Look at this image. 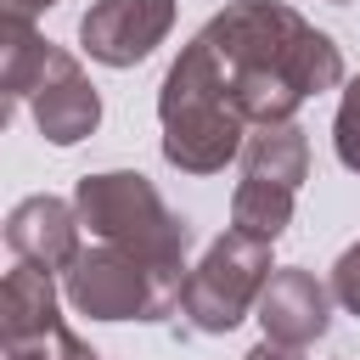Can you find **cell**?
I'll return each mask as SVG.
<instances>
[{"instance_id":"6da1fadb","label":"cell","mask_w":360,"mask_h":360,"mask_svg":"<svg viewBox=\"0 0 360 360\" xmlns=\"http://www.w3.org/2000/svg\"><path fill=\"white\" fill-rule=\"evenodd\" d=\"M242 124H287L304 96L343 84V51L281 0H236L197 34Z\"/></svg>"},{"instance_id":"7a4b0ae2","label":"cell","mask_w":360,"mask_h":360,"mask_svg":"<svg viewBox=\"0 0 360 360\" xmlns=\"http://www.w3.org/2000/svg\"><path fill=\"white\" fill-rule=\"evenodd\" d=\"M73 208L90 225L96 242L129 248L163 287V298L180 309L186 292V248H191V225L180 214H169V202L158 197V186L135 169H107V174H84L73 186Z\"/></svg>"},{"instance_id":"3957f363","label":"cell","mask_w":360,"mask_h":360,"mask_svg":"<svg viewBox=\"0 0 360 360\" xmlns=\"http://www.w3.org/2000/svg\"><path fill=\"white\" fill-rule=\"evenodd\" d=\"M158 118H163V158L186 174H219L248 141V124L225 101V84H219V73L197 39L163 73Z\"/></svg>"},{"instance_id":"277c9868","label":"cell","mask_w":360,"mask_h":360,"mask_svg":"<svg viewBox=\"0 0 360 360\" xmlns=\"http://www.w3.org/2000/svg\"><path fill=\"white\" fill-rule=\"evenodd\" d=\"M270 276H276V264H270V242H259V236H248V231L231 225L225 236L208 242L202 264L186 276L180 315H186L197 332L219 338V332H231V326L259 304V292H264Z\"/></svg>"},{"instance_id":"5b68a950","label":"cell","mask_w":360,"mask_h":360,"mask_svg":"<svg viewBox=\"0 0 360 360\" xmlns=\"http://www.w3.org/2000/svg\"><path fill=\"white\" fill-rule=\"evenodd\" d=\"M62 292L79 315L90 321H163L174 304L163 298L158 276L129 253V248H84L68 270H62Z\"/></svg>"},{"instance_id":"8992f818","label":"cell","mask_w":360,"mask_h":360,"mask_svg":"<svg viewBox=\"0 0 360 360\" xmlns=\"http://www.w3.org/2000/svg\"><path fill=\"white\" fill-rule=\"evenodd\" d=\"M169 28H174V0H96L79 22V45L101 68H135L163 45Z\"/></svg>"},{"instance_id":"52a82bcc","label":"cell","mask_w":360,"mask_h":360,"mask_svg":"<svg viewBox=\"0 0 360 360\" xmlns=\"http://www.w3.org/2000/svg\"><path fill=\"white\" fill-rule=\"evenodd\" d=\"M28 107H34V124H39V135L51 146H79L101 124V96H96V84L84 79V68L68 51H51L45 79L28 96Z\"/></svg>"},{"instance_id":"ba28073f","label":"cell","mask_w":360,"mask_h":360,"mask_svg":"<svg viewBox=\"0 0 360 360\" xmlns=\"http://www.w3.org/2000/svg\"><path fill=\"white\" fill-rule=\"evenodd\" d=\"M79 231H84V219H79V208L73 202H62V197H22L11 214H6V242H11V253L17 259H28V264H39V270H68L84 248H79Z\"/></svg>"},{"instance_id":"9c48e42d","label":"cell","mask_w":360,"mask_h":360,"mask_svg":"<svg viewBox=\"0 0 360 360\" xmlns=\"http://www.w3.org/2000/svg\"><path fill=\"white\" fill-rule=\"evenodd\" d=\"M259 326H264V338L304 349V343L326 338V326H332V292H326L309 270H292V264H287V270H276V276L264 281V292H259Z\"/></svg>"},{"instance_id":"30bf717a","label":"cell","mask_w":360,"mask_h":360,"mask_svg":"<svg viewBox=\"0 0 360 360\" xmlns=\"http://www.w3.org/2000/svg\"><path fill=\"white\" fill-rule=\"evenodd\" d=\"M56 270H39L28 259H17V270L6 276L0 287V326H6V343H22V338H51L62 326L56 315Z\"/></svg>"},{"instance_id":"8fae6325","label":"cell","mask_w":360,"mask_h":360,"mask_svg":"<svg viewBox=\"0 0 360 360\" xmlns=\"http://www.w3.org/2000/svg\"><path fill=\"white\" fill-rule=\"evenodd\" d=\"M51 51H56V45H51L22 11H6V17H0V90H6V112H11L22 96L39 90Z\"/></svg>"},{"instance_id":"7c38bea8","label":"cell","mask_w":360,"mask_h":360,"mask_svg":"<svg viewBox=\"0 0 360 360\" xmlns=\"http://www.w3.org/2000/svg\"><path fill=\"white\" fill-rule=\"evenodd\" d=\"M242 169L253 180H276V186H292L309 174V135L287 118V124H259L248 141H242Z\"/></svg>"},{"instance_id":"4fadbf2b","label":"cell","mask_w":360,"mask_h":360,"mask_svg":"<svg viewBox=\"0 0 360 360\" xmlns=\"http://www.w3.org/2000/svg\"><path fill=\"white\" fill-rule=\"evenodd\" d=\"M231 225L259 236V242H276L287 225H292V186H276V180H242L236 197H231Z\"/></svg>"},{"instance_id":"5bb4252c","label":"cell","mask_w":360,"mask_h":360,"mask_svg":"<svg viewBox=\"0 0 360 360\" xmlns=\"http://www.w3.org/2000/svg\"><path fill=\"white\" fill-rule=\"evenodd\" d=\"M332 146H338V163L360 174V79H349V90H343V101H338Z\"/></svg>"},{"instance_id":"9a60e30c","label":"cell","mask_w":360,"mask_h":360,"mask_svg":"<svg viewBox=\"0 0 360 360\" xmlns=\"http://www.w3.org/2000/svg\"><path fill=\"white\" fill-rule=\"evenodd\" d=\"M332 298H338L349 315H360V242L343 248V259L332 264Z\"/></svg>"},{"instance_id":"2e32d148","label":"cell","mask_w":360,"mask_h":360,"mask_svg":"<svg viewBox=\"0 0 360 360\" xmlns=\"http://www.w3.org/2000/svg\"><path fill=\"white\" fill-rule=\"evenodd\" d=\"M6 360H56V332H51V338H22V343H6Z\"/></svg>"},{"instance_id":"e0dca14e","label":"cell","mask_w":360,"mask_h":360,"mask_svg":"<svg viewBox=\"0 0 360 360\" xmlns=\"http://www.w3.org/2000/svg\"><path fill=\"white\" fill-rule=\"evenodd\" d=\"M242 360H298V349H292V343H276V338H264V343H253Z\"/></svg>"},{"instance_id":"ac0fdd59","label":"cell","mask_w":360,"mask_h":360,"mask_svg":"<svg viewBox=\"0 0 360 360\" xmlns=\"http://www.w3.org/2000/svg\"><path fill=\"white\" fill-rule=\"evenodd\" d=\"M45 6H56V0H6V11H22V17H34V11H45Z\"/></svg>"},{"instance_id":"d6986e66","label":"cell","mask_w":360,"mask_h":360,"mask_svg":"<svg viewBox=\"0 0 360 360\" xmlns=\"http://www.w3.org/2000/svg\"><path fill=\"white\" fill-rule=\"evenodd\" d=\"M338 6H349V0H338Z\"/></svg>"}]
</instances>
